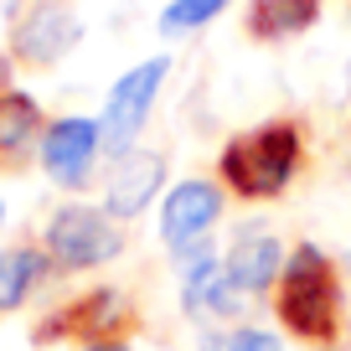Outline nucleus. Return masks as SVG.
I'll list each match as a JSON object with an SVG mask.
<instances>
[{"label": "nucleus", "instance_id": "obj_1", "mask_svg": "<svg viewBox=\"0 0 351 351\" xmlns=\"http://www.w3.org/2000/svg\"><path fill=\"white\" fill-rule=\"evenodd\" d=\"M274 310H279V320H285V330L300 336V341L330 346V341L341 336V285H336V263L326 258V248L300 243L285 258Z\"/></svg>", "mask_w": 351, "mask_h": 351}, {"label": "nucleus", "instance_id": "obj_16", "mask_svg": "<svg viewBox=\"0 0 351 351\" xmlns=\"http://www.w3.org/2000/svg\"><path fill=\"white\" fill-rule=\"evenodd\" d=\"M83 351H130V346H124V341H88Z\"/></svg>", "mask_w": 351, "mask_h": 351}, {"label": "nucleus", "instance_id": "obj_3", "mask_svg": "<svg viewBox=\"0 0 351 351\" xmlns=\"http://www.w3.org/2000/svg\"><path fill=\"white\" fill-rule=\"evenodd\" d=\"M47 258L52 269H99V263H114L124 253V232L109 212L99 207H57L42 228Z\"/></svg>", "mask_w": 351, "mask_h": 351}, {"label": "nucleus", "instance_id": "obj_14", "mask_svg": "<svg viewBox=\"0 0 351 351\" xmlns=\"http://www.w3.org/2000/svg\"><path fill=\"white\" fill-rule=\"evenodd\" d=\"M217 11H228V0H171V5L160 11V32L165 36L197 32V26H207Z\"/></svg>", "mask_w": 351, "mask_h": 351}, {"label": "nucleus", "instance_id": "obj_15", "mask_svg": "<svg viewBox=\"0 0 351 351\" xmlns=\"http://www.w3.org/2000/svg\"><path fill=\"white\" fill-rule=\"evenodd\" d=\"M202 351H285V341L274 330H258V326H238V330H222V336H207Z\"/></svg>", "mask_w": 351, "mask_h": 351}, {"label": "nucleus", "instance_id": "obj_6", "mask_svg": "<svg viewBox=\"0 0 351 351\" xmlns=\"http://www.w3.org/2000/svg\"><path fill=\"white\" fill-rule=\"evenodd\" d=\"M99 145H104L99 119L67 114V119L47 124V134H42V165H47V176H52L57 186H67V191L88 186L93 160H99Z\"/></svg>", "mask_w": 351, "mask_h": 351}, {"label": "nucleus", "instance_id": "obj_13", "mask_svg": "<svg viewBox=\"0 0 351 351\" xmlns=\"http://www.w3.org/2000/svg\"><path fill=\"white\" fill-rule=\"evenodd\" d=\"M326 0H253L248 5V36L258 42H285V36L315 26Z\"/></svg>", "mask_w": 351, "mask_h": 351}, {"label": "nucleus", "instance_id": "obj_2", "mask_svg": "<svg viewBox=\"0 0 351 351\" xmlns=\"http://www.w3.org/2000/svg\"><path fill=\"white\" fill-rule=\"evenodd\" d=\"M300 155H305V140L289 119L279 124H258V130L238 134V140L222 145V186L243 202H269L295 181Z\"/></svg>", "mask_w": 351, "mask_h": 351}, {"label": "nucleus", "instance_id": "obj_10", "mask_svg": "<svg viewBox=\"0 0 351 351\" xmlns=\"http://www.w3.org/2000/svg\"><path fill=\"white\" fill-rule=\"evenodd\" d=\"M222 269L243 295H263L285 274V248H279V238H238L232 253L222 258Z\"/></svg>", "mask_w": 351, "mask_h": 351}, {"label": "nucleus", "instance_id": "obj_8", "mask_svg": "<svg viewBox=\"0 0 351 351\" xmlns=\"http://www.w3.org/2000/svg\"><path fill=\"white\" fill-rule=\"evenodd\" d=\"M160 181H165V160L155 150H124L109 171V186H104V212L114 222L140 217L150 207V197L160 191Z\"/></svg>", "mask_w": 351, "mask_h": 351}, {"label": "nucleus", "instance_id": "obj_12", "mask_svg": "<svg viewBox=\"0 0 351 351\" xmlns=\"http://www.w3.org/2000/svg\"><path fill=\"white\" fill-rule=\"evenodd\" d=\"M52 258L47 248H0V315H11L32 300V289L47 279Z\"/></svg>", "mask_w": 351, "mask_h": 351}, {"label": "nucleus", "instance_id": "obj_9", "mask_svg": "<svg viewBox=\"0 0 351 351\" xmlns=\"http://www.w3.org/2000/svg\"><path fill=\"white\" fill-rule=\"evenodd\" d=\"M217 217H222V186H212V181H181V186H171V197L160 207V238L176 253L186 243H202V232Z\"/></svg>", "mask_w": 351, "mask_h": 351}, {"label": "nucleus", "instance_id": "obj_11", "mask_svg": "<svg viewBox=\"0 0 351 351\" xmlns=\"http://www.w3.org/2000/svg\"><path fill=\"white\" fill-rule=\"evenodd\" d=\"M42 134H47V124H42L36 99H26L16 88H0V160L21 165L32 155V145H42Z\"/></svg>", "mask_w": 351, "mask_h": 351}, {"label": "nucleus", "instance_id": "obj_18", "mask_svg": "<svg viewBox=\"0 0 351 351\" xmlns=\"http://www.w3.org/2000/svg\"><path fill=\"white\" fill-rule=\"evenodd\" d=\"M0 222H5V202H0Z\"/></svg>", "mask_w": 351, "mask_h": 351}, {"label": "nucleus", "instance_id": "obj_4", "mask_svg": "<svg viewBox=\"0 0 351 351\" xmlns=\"http://www.w3.org/2000/svg\"><path fill=\"white\" fill-rule=\"evenodd\" d=\"M165 73H171V62H165V57H150V62L130 67V73L114 83L109 104H104V114H99V134H104L109 150H119V155L130 150V140L140 134V124L150 119V104H155V93H160Z\"/></svg>", "mask_w": 351, "mask_h": 351}, {"label": "nucleus", "instance_id": "obj_5", "mask_svg": "<svg viewBox=\"0 0 351 351\" xmlns=\"http://www.w3.org/2000/svg\"><path fill=\"white\" fill-rule=\"evenodd\" d=\"M77 36H83V26L67 0H36L11 32V57L26 67H52L77 47Z\"/></svg>", "mask_w": 351, "mask_h": 351}, {"label": "nucleus", "instance_id": "obj_17", "mask_svg": "<svg viewBox=\"0 0 351 351\" xmlns=\"http://www.w3.org/2000/svg\"><path fill=\"white\" fill-rule=\"evenodd\" d=\"M5 77H11V62H5V57H0V88H5Z\"/></svg>", "mask_w": 351, "mask_h": 351}, {"label": "nucleus", "instance_id": "obj_7", "mask_svg": "<svg viewBox=\"0 0 351 351\" xmlns=\"http://www.w3.org/2000/svg\"><path fill=\"white\" fill-rule=\"evenodd\" d=\"M130 326V305H124L119 289H88L77 295L73 305L52 310L36 330V341H52V336H83V341H114V330Z\"/></svg>", "mask_w": 351, "mask_h": 351}]
</instances>
